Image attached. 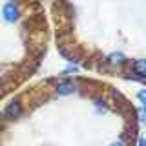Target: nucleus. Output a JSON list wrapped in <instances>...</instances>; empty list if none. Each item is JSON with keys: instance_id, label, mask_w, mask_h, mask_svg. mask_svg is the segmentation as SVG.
<instances>
[{"instance_id": "f257e3e1", "label": "nucleus", "mask_w": 146, "mask_h": 146, "mask_svg": "<svg viewBox=\"0 0 146 146\" xmlns=\"http://www.w3.org/2000/svg\"><path fill=\"white\" fill-rule=\"evenodd\" d=\"M20 17H22V9L18 6V2L7 0V2L2 6V18L7 22V24H15V22L20 20Z\"/></svg>"}, {"instance_id": "f03ea898", "label": "nucleus", "mask_w": 146, "mask_h": 146, "mask_svg": "<svg viewBox=\"0 0 146 146\" xmlns=\"http://www.w3.org/2000/svg\"><path fill=\"white\" fill-rule=\"evenodd\" d=\"M22 113H24V106H22L20 99H13L11 102L4 108L2 119H6V121H15V119L22 117Z\"/></svg>"}, {"instance_id": "7ed1b4c3", "label": "nucleus", "mask_w": 146, "mask_h": 146, "mask_svg": "<svg viewBox=\"0 0 146 146\" xmlns=\"http://www.w3.org/2000/svg\"><path fill=\"white\" fill-rule=\"evenodd\" d=\"M77 91H79V84H77V80H73V79H64L55 86V93H57L58 97L73 95V93H77Z\"/></svg>"}, {"instance_id": "20e7f679", "label": "nucleus", "mask_w": 146, "mask_h": 146, "mask_svg": "<svg viewBox=\"0 0 146 146\" xmlns=\"http://www.w3.org/2000/svg\"><path fill=\"white\" fill-rule=\"evenodd\" d=\"M130 62V58L126 57V55H122L121 51H115V53H110L106 57V64L111 68H122L126 66V64Z\"/></svg>"}, {"instance_id": "39448f33", "label": "nucleus", "mask_w": 146, "mask_h": 146, "mask_svg": "<svg viewBox=\"0 0 146 146\" xmlns=\"http://www.w3.org/2000/svg\"><path fill=\"white\" fill-rule=\"evenodd\" d=\"M93 106H95V111L99 113V115H104V113H108V102H106V99L104 97H95L93 99Z\"/></svg>"}, {"instance_id": "423d86ee", "label": "nucleus", "mask_w": 146, "mask_h": 146, "mask_svg": "<svg viewBox=\"0 0 146 146\" xmlns=\"http://www.w3.org/2000/svg\"><path fill=\"white\" fill-rule=\"evenodd\" d=\"M133 73L146 80V58H137L133 62Z\"/></svg>"}, {"instance_id": "0eeeda50", "label": "nucleus", "mask_w": 146, "mask_h": 146, "mask_svg": "<svg viewBox=\"0 0 146 146\" xmlns=\"http://www.w3.org/2000/svg\"><path fill=\"white\" fill-rule=\"evenodd\" d=\"M137 99L141 100L143 106H146V90H139V91H137Z\"/></svg>"}, {"instance_id": "6e6552de", "label": "nucleus", "mask_w": 146, "mask_h": 146, "mask_svg": "<svg viewBox=\"0 0 146 146\" xmlns=\"http://www.w3.org/2000/svg\"><path fill=\"white\" fill-rule=\"evenodd\" d=\"M77 71H79V68H77V66H70V68H66V70H64L60 75L66 77V75H73V73H77Z\"/></svg>"}, {"instance_id": "1a4fd4ad", "label": "nucleus", "mask_w": 146, "mask_h": 146, "mask_svg": "<svg viewBox=\"0 0 146 146\" xmlns=\"http://www.w3.org/2000/svg\"><path fill=\"white\" fill-rule=\"evenodd\" d=\"M139 119L143 124H146V106H141L139 108Z\"/></svg>"}, {"instance_id": "9d476101", "label": "nucleus", "mask_w": 146, "mask_h": 146, "mask_svg": "<svg viewBox=\"0 0 146 146\" xmlns=\"http://www.w3.org/2000/svg\"><path fill=\"white\" fill-rule=\"evenodd\" d=\"M110 146H128V141L122 137V139H119V141H115V143H111Z\"/></svg>"}, {"instance_id": "9b49d317", "label": "nucleus", "mask_w": 146, "mask_h": 146, "mask_svg": "<svg viewBox=\"0 0 146 146\" xmlns=\"http://www.w3.org/2000/svg\"><path fill=\"white\" fill-rule=\"evenodd\" d=\"M137 146H146V137H139V141H137Z\"/></svg>"}, {"instance_id": "f8f14e48", "label": "nucleus", "mask_w": 146, "mask_h": 146, "mask_svg": "<svg viewBox=\"0 0 146 146\" xmlns=\"http://www.w3.org/2000/svg\"><path fill=\"white\" fill-rule=\"evenodd\" d=\"M4 82H6V79H4V73H0V90L4 88Z\"/></svg>"}]
</instances>
